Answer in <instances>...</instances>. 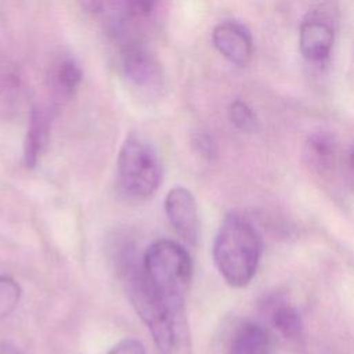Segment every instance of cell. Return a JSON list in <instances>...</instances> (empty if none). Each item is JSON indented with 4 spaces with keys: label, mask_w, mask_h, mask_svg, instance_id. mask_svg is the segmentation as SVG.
<instances>
[{
    "label": "cell",
    "mask_w": 354,
    "mask_h": 354,
    "mask_svg": "<svg viewBox=\"0 0 354 354\" xmlns=\"http://www.w3.org/2000/svg\"><path fill=\"white\" fill-rule=\"evenodd\" d=\"M261 256V238L256 227L243 216L224 217L213 243V260L224 281L243 288L253 279Z\"/></svg>",
    "instance_id": "1"
},
{
    "label": "cell",
    "mask_w": 354,
    "mask_h": 354,
    "mask_svg": "<svg viewBox=\"0 0 354 354\" xmlns=\"http://www.w3.org/2000/svg\"><path fill=\"white\" fill-rule=\"evenodd\" d=\"M141 268L148 288L158 297L165 301L185 303L194 266L183 245L169 239L153 242L142 257Z\"/></svg>",
    "instance_id": "2"
},
{
    "label": "cell",
    "mask_w": 354,
    "mask_h": 354,
    "mask_svg": "<svg viewBox=\"0 0 354 354\" xmlns=\"http://www.w3.org/2000/svg\"><path fill=\"white\" fill-rule=\"evenodd\" d=\"M116 174L118 188L126 199L141 202L151 198L162 180V165L153 145L141 134L130 133L120 147Z\"/></svg>",
    "instance_id": "3"
},
{
    "label": "cell",
    "mask_w": 354,
    "mask_h": 354,
    "mask_svg": "<svg viewBox=\"0 0 354 354\" xmlns=\"http://www.w3.org/2000/svg\"><path fill=\"white\" fill-rule=\"evenodd\" d=\"M134 310L149 329L160 354H192L185 303H169L151 296Z\"/></svg>",
    "instance_id": "4"
},
{
    "label": "cell",
    "mask_w": 354,
    "mask_h": 354,
    "mask_svg": "<svg viewBox=\"0 0 354 354\" xmlns=\"http://www.w3.org/2000/svg\"><path fill=\"white\" fill-rule=\"evenodd\" d=\"M165 213L177 235L188 245L199 236V214L195 196L184 187L171 188L165 198Z\"/></svg>",
    "instance_id": "5"
},
{
    "label": "cell",
    "mask_w": 354,
    "mask_h": 354,
    "mask_svg": "<svg viewBox=\"0 0 354 354\" xmlns=\"http://www.w3.org/2000/svg\"><path fill=\"white\" fill-rule=\"evenodd\" d=\"M213 44L218 53L236 66H245L253 51V44L248 30L235 22L217 25L212 35Z\"/></svg>",
    "instance_id": "6"
},
{
    "label": "cell",
    "mask_w": 354,
    "mask_h": 354,
    "mask_svg": "<svg viewBox=\"0 0 354 354\" xmlns=\"http://www.w3.org/2000/svg\"><path fill=\"white\" fill-rule=\"evenodd\" d=\"M123 72L127 80L140 88H153L160 83V68L156 59L140 46H129L123 53Z\"/></svg>",
    "instance_id": "7"
},
{
    "label": "cell",
    "mask_w": 354,
    "mask_h": 354,
    "mask_svg": "<svg viewBox=\"0 0 354 354\" xmlns=\"http://www.w3.org/2000/svg\"><path fill=\"white\" fill-rule=\"evenodd\" d=\"M299 46L307 59L324 61L329 57L333 46V30L326 22L310 18L300 26Z\"/></svg>",
    "instance_id": "8"
},
{
    "label": "cell",
    "mask_w": 354,
    "mask_h": 354,
    "mask_svg": "<svg viewBox=\"0 0 354 354\" xmlns=\"http://www.w3.org/2000/svg\"><path fill=\"white\" fill-rule=\"evenodd\" d=\"M50 126L51 119L47 112L40 108H33L30 111L24 142V163L26 167L33 169L46 152L50 140Z\"/></svg>",
    "instance_id": "9"
},
{
    "label": "cell",
    "mask_w": 354,
    "mask_h": 354,
    "mask_svg": "<svg viewBox=\"0 0 354 354\" xmlns=\"http://www.w3.org/2000/svg\"><path fill=\"white\" fill-rule=\"evenodd\" d=\"M267 330L254 322L242 324L232 336L228 354H270Z\"/></svg>",
    "instance_id": "10"
},
{
    "label": "cell",
    "mask_w": 354,
    "mask_h": 354,
    "mask_svg": "<svg viewBox=\"0 0 354 354\" xmlns=\"http://www.w3.org/2000/svg\"><path fill=\"white\" fill-rule=\"evenodd\" d=\"M272 325L282 337L290 342H297L303 336V321L295 307L289 304H279L274 308L271 315Z\"/></svg>",
    "instance_id": "11"
},
{
    "label": "cell",
    "mask_w": 354,
    "mask_h": 354,
    "mask_svg": "<svg viewBox=\"0 0 354 354\" xmlns=\"http://www.w3.org/2000/svg\"><path fill=\"white\" fill-rule=\"evenodd\" d=\"M333 142L325 134H314L306 142V162L315 170L328 169L333 160Z\"/></svg>",
    "instance_id": "12"
},
{
    "label": "cell",
    "mask_w": 354,
    "mask_h": 354,
    "mask_svg": "<svg viewBox=\"0 0 354 354\" xmlns=\"http://www.w3.org/2000/svg\"><path fill=\"white\" fill-rule=\"evenodd\" d=\"M54 79H55V86L66 97H71L79 87L82 79H83V72L80 66L71 58L62 59L55 72H54Z\"/></svg>",
    "instance_id": "13"
},
{
    "label": "cell",
    "mask_w": 354,
    "mask_h": 354,
    "mask_svg": "<svg viewBox=\"0 0 354 354\" xmlns=\"http://www.w3.org/2000/svg\"><path fill=\"white\" fill-rule=\"evenodd\" d=\"M21 296L22 289L19 283L8 275H0V321L17 308Z\"/></svg>",
    "instance_id": "14"
},
{
    "label": "cell",
    "mask_w": 354,
    "mask_h": 354,
    "mask_svg": "<svg viewBox=\"0 0 354 354\" xmlns=\"http://www.w3.org/2000/svg\"><path fill=\"white\" fill-rule=\"evenodd\" d=\"M228 116L232 124L245 133H254L259 129V120L252 108L241 101L235 100L228 108Z\"/></svg>",
    "instance_id": "15"
},
{
    "label": "cell",
    "mask_w": 354,
    "mask_h": 354,
    "mask_svg": "<svg viewBox=\"0 0 354 354\" xmlns=\"http://www.w3.org/2000/svg\"><path fill=\"white\" fill-rule=\"evenodd\" d=\"M158 0H122V8L130 18H147L149 17Z\"/></svg>",
    "instance_id": "16"
},
{
    "label": "cell",
    "mask_w": 354,
    "mask_h": 354,
    "mask_svg": "<svg viewBox=\"0 0 354 354\" xmlns=\"http://www.w3.org/2000/svg\"><path fill=\"white\" fill-rule=\"evenodd\" d=\"M106 354H145V347L138 339L124 337L116 343Z\"/></svg>",
    "instance_id": "17"
},
{
    "label": "cell",
    "mask_w": 354,
    "mask_h": 354,
    "mask_svg": "<svg viewBox=\"0 0 354 354\" xmlns=\"http://www.w3.org/2000/svg\"><path fill=\"white\" fill-rule=\"evenodd\" d=\"M194 147L203 158H207V159H212L216 153V145L213 140L205 133H198L194 137Z\"/></svg>",
    "instance_id": "18"
},
{
    "label": "cell",
    "mask_w": 354,
    "mask_h": 354,
    "mask_svg": "<svg viewBox=\"0 0 354 354\" xmlns=\"http://www.w3.org/2000/svg\"><path fill=\"white\" fill-rule=\"evenodd\" d=\"M0 354H25L21 348H18L12 342L4 340L0 343Z\"/></svg>",
    "instance_id": "19"
},
{
    "label": "cell",
    "mask_w": 354,
    "mask_h": 354,
    "mask_svg": "<svg viewBox=\"0 0 354 354\" xmlns=\"http://www.w3.org/2000/svg\"><path fill=\"white\" fill-rule=\"evenodd\" d=\"M350 165H351V169L354 170V148L351 149V152H350Z\"/></svg>",
    "instance_id": "20"
}]
</instances>
